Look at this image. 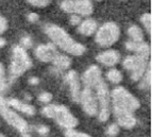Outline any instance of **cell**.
<instances>
[{"instance_id":"d6986e66","label":"cell","mask_w":152,"mask_h":137,"mask_svg":"<svg viewBox=\"0 0 152 137\" xmlns=\"http://www.w3.org/2000/svg\"><path fill=\"white\" fill-rule=\"evenodd\" d=\"M135 52L137 53V55H140V56H142V58L148 60V58L150 56V52H151L150 46L148 45V44L144 43V41L140 42V43L138 44V46H137Z\"/></svg>"},{"instance_id":"836d02e7","label":"cell","mask_w":152,"mask_h":137,"mask_svg":"<svg viewBox=\"0 0 152 137\" xmlns=\"http://www.w3.org/2000/svg\"><path fill=\"white\" fill-rule=\"evenodd\" d=\"M4 45H5V41L3 39V38L0 37V47H3Z\"/></svg>"},{"instance_id":"44dd1931","label":"cell","mask_w":152,"mask_h":137,"mask_svg":"<svg viewBox=\"0 0 152 137\" xmlns=\"http://www.w3.org/2000/svg\"><path fill=\"white\" fill-rule=\"evenodd\" d=\"M146 74H144V79L140 82V89H145V90H148L151 86V65H149L148 67V70L145 71Z\"/></svg>"},{"instance_id":"ac0fdd59","label":"cell","mask_w":152,"mask_h":137,"mask_svg":"<svg viewBox=\"0 0 152 137\" xmlns=\"http://www.w3.org/2000/svg\"><path fill=\"white\" fill-rule=\"evenodd\" d=\"M128 34H129L130 38L133 42H142L144 41V35H142V31L140 27L137 26H131L128 29Z\"/></svg>"},{"instance_id":"e0dca14e","label":"cell","mask_w":152,"mask_h":137,"mask_svg":"<svg viewBox=\"0 0 152 137\" xmlns=\"http://www.w3.org/2000/svg\"><path fill=\"white\" fill-rule=\"evenodd\" d=\"M52 62H53L54 67L58 68V70H65V69L69 68L71 65V60L68 56L63 55V54H58V53L54 56Z\"/></svg>"},{"instance_id":"9c48e42d","label":"cell","mask_w":152,"mask_h":137,"mask_svg":"<svg viewBox=\"0 0 152 137\" xmlns=\"http://www.w3.org/2000/svg\"><path fill=\"white\" fill-rule=\"evenodd\" d=\"M61 8L66 13H75L77 15L88 16L93 13L94 5L89 0H64Z\"/></svg>"},{"instance_id":"5b68a950","label":"cell","mask_w":152,"mask_h":137,"mask_svg":"<svg viewBox=\"0 0 152 137\" xmlns=\"http://www.w3.org/2000/svg\"><path fill=\"white\" fill-rule=\"evenodd\" d=\"M120 36V29L115 23H107L98 29L96 34V43L101 47L114 45Z\"/></svg>"},{"instance_id":"ba28073f","label":"cell","mask_w":152,"mask_h":137,"mask_svg":"<svg viewBox=\"0 0 152 137\" xmlns=\"http://www.w3.org/2000/svg\"><path fill=\"white\" fill-rule=\"evenodd\" d=\"M97 90L96 98L98 99L100 104V112H99V120L102 122H105L109 119L111 111H110V93L107 84L104 83L103 80L99 82L95 86Z\"/></svg>"},{"instance_id":"d4e9b609","label":"cell","mask_w":152,"mask_h":137,"mask_svg":"<svg viewBox=\"0 0 152 137\" xmlns=\"http://www.w3.org/2000/svg\"><path fill=\"white\" fill-rule=\"evenodd\" d=\"M31 5L36 7V8H45L48 4H50V2L52 0H27Z\"/></svg>"},{"instance_id":"2e32d148","label":"cell","mask_w":152,"mask_h":137,"mask_svg":"<svg viewBox=\"0 0 152 137\" xmlns=\"http://www.w3.org/2000/svg\"><path fill=\"white\" fill-rule=\"evenodd\" d=\"M98 28V23L94 19H85L79 23V32L84 36H91L95 33Z\"/></svg>"},{"instance_id":"9a60e30c","label":"cell","mask_w":152,"mask_h":137,"mask_svg":"<svg viewBox=\"0 0 152 137\" xmlns=\"http://www.w3.org/2000/svg\"><path fill=\"white\" fill-rule=\"evenodd\" d=\"M9 106H12L14 107L15 109H18V111H20L21 113H25L26 115H29V116H33V115L35 114V109L34 106L30 105V104H27V103H23V102L19 101L17 99H9L7 101Z\"/></svg>"},{"instance_id":"484cf974","label":"cell","mask_w":152,"mask_h":137,"mask_svg":"<svg viewBox=\"0 0 152 137\" xmlns=\"http://www.w3.org/2000/svg\"><path fill=\"white\" fill-rule=\"evenodd\" d=\"M20 46L23 47V49H28L32 47V38L30 36L26 35L23 37H21L20 39Z\"/></svg>"},{"instance_id":"7c38bea8","label":"cell","mask_w":152,"mask_h":137,"mask_svg":"<svg viewBox=\"0 0 152 137\" xmlns=\"http://www.w3.org/2000/svg\"><path fill=\"white\" fill-rule=\"evenodd\" d=\"M101 80V71L99 67L95 66V65L89 67L82 76V81H83L85 87H89V88L95 87Z\"/></svg>"},{"instance_id":"7402d4cb","label":"cell","mask_w":152,"mask_h":137,"mask_svg":"<svg viewBox=\"0 0 152 137\" xmlns=\"http://www.w3.org/2000/svg\"><path fill=\"white\" fill-rule=\"evenodd\" d=\"M8 90V84L5 81L4 77V68H3L2 64L0 63V95L2 96L3 94H5Z\"/></svg>"},{"instance_id":"30bf717a","label":"cell","mask_w":152,"mask_h":137,"mask_svg":"<svg viewBox=\"0 0 152 137\" xmlns=\"http://www.w3.org/2000/svg\"><path fill=\"white\" fill-rule=\"evenodd\" d=\"M79 102H81V105L83 107L84 112L89 116H96L98 112V103L97 98L93 93L91 88L85 87L82 93H80V99Z\"/></svg>"},{"instance_id":"277c9868","label":"cell","mask_w":152,"mask_h":137,"mask_svg":"<svg viewBox=\"0 0 152 137\" xmlns=\"http://www.w3.org/2000/svg\"><path fill=\"white\" fill-rule=\"evenodd\" d=\"M42 113L46 117L54 119L58 125L65 129H74L78 125V119L64 105H48L42 109Z\"/></svg>"},{"instance_id":"4316f807","label":"cell","mask_w":152,"mask_h":137,"mask_svg":"<svg viewBox=\"0 0 152 137\" xmlns=\"http://www.w3.org/2000/svg\"><path fill=\"white\" fill-rule=\"evenodd\" d=\"M119 133V127L117 125H111L107 130V134L109 135L110 137H115L118 135Z\"/></svg>"},{"instance_id":"f1b7e54d","label":"cell","mask_w":152,"mask_h":137,"mask_svg":"<svg viewBox=\"0 0 152 137\" xmlns=\"http://www.w3.org/2000/svg\"><path fill=\"white\" fill-rule=\"evenodd\" d=\"M8 29V21L3 16L0 15V34H2L5 32V30Z\"/></svg>"},{"instance_id":"d6a6232c","label":"cell","mask_w":152,"mask_h":137,"mask_svg":"<svg viewBox=\"0 0 152 137\" xmlns=\"http://www.w3.org/2000/svg\"><path fill=\"white\" fill-rule=\"evenodd\" d=\"M38 82H39V80H38L36 77H32V78L29 79V83H30L31 85H36V84H38Z\"/></svg>"},{"instance_id":"4dcf8cb0","label":"cell","mask_w":152,"mask_h":137,"mask_svg":"<svg viewBox=\"0 0 152 137\" xmlns=\"http://www.w3.org/2000/svg\"><path fill=\"white\" fill-rule=\"evenodd\" d=\"M37 133H39L41 135H46L49 133V128L46 127V125H39V127L36 129Z\"/></svg>"},{"instance_id":"e575fe53","label":"cell","mask_w":152,"mask_h":137,"mask_svg":"<svg viewBox=\"0 0 152 137\" xmlns=\"http://www.w3.org/2000/svg\"><path fill=\"white\" fill-rule=\"evenodd\" d=\"M23 137H30V136H29V135L26 133V134H23Z\"/></svg>"},{"instance_id":"52a82bcc","label":"cell","mask_w":152,"mask_h":137,"mask_svg":"<svg viewBox=\"0 0 152 137\" xmlns=\"http://www.w3.org/2000/svg\"><path fill=\"white\" fill-rule=\"evenodd\" d=\"M124 67L130 72V77L133 81H138L142 78L147 69V60L137 54L127 56L124 61Z\"/></svg>"},{"instance_id":"d590c367","label":"cell","mask_w":152,"mask_h":137,"mask_svg":"<svg viewBox=\"0 0 152 137\" xmlns=\"http://www.w3.org/2000/svg\"><path fill=\"white\" fill-rule=\"evenodd\" d=\"M0 137H5L4 135H2V134H0Z\"/></svg>"},{"instance_id":"cb8c5ba5","label":"cell","mask_w":152,"mask_h":137,"mask_svg":"<svg viewBox=\"0 0 152 137\" xmlns=\"http://www.w3.org/2000/svg\"><path fill=\"white\" fill-rule=\"evenodd\" d=\"M65 136L66 137H91L88 134H85V133L78 132L74 129H66L65 131Z\"/></svg>"},{"instance_id":"ffe728a7","label":"cell","mask_w":152,"mask_h":137,"mask_svg":"<svg viewBox=\"0 0 152 137\" xmlns=\"http://www.w3.org/2000/svg\"><path fill=\"white\" fill-rule=\"evenodd\" d=\"M107 79L109 81H111L112 83L114 84H119L120 82L122 81V74L119 70H117V69H111V70L107 72Z\"/></svg>"},{"instance_id":"8d00e7d4","label":"cell","mask_w":152,"mask_h":137,"mask_svg":"<svg viewBox=\"0 0 152 137\" xmlns=\"http://www.w3.org/2000/svg\"><path fill=\"white\" fill-rule=\"evenodd\" d=\"M96 1H102V0H96Z\"/></svg>"},{"instance_id":"83f0119b","label":"cell","mask_w":152,"mask_h":137,"mask_svg":"<svg viewBox=\"0 0 152 137\" xmlns=\"http://www.w3.org/2000/svg\"><path fill=\"white\" fill-rule=\"evenodd\" d=\"M38 100H39L41 102H43V103H49V102L52 100V95H51L50 93L44 91V93H42V94L39 95Z\"/></svg>"},{"instance_id":"6da1fadb","label":"cell","mask_w":152,"mask_h":137,"mask_svg":"<svg viewBox=\"0 0 152 137\" xmlns=\"http://www.w3.org/2000/svg\"><path fill=\"white\" fill-rule=\"evenodd\" d=\"M113 109L117 122L124 129H132L136 125L133 113L140 106V101L124 87H116L112 91Z\"/></svg>"},{"instance_id":"1f68e13d","label":"cell","mask_w":152,"mask_h":137,"mask_svg":"<svg viewBox=\"0 0 152 137\" xmlns=\"http://www.w3.org/2000/svg\"><path fill=\"white\" fill-rule=\"evenodd\" d=\"M28 20L30 23H37L38 21V15L36 13H30L28 15Z\"/></svg>"},{"instance_id":"8fae6325","label":"cell","mask_w":152,"mask_h":137,"mask_svg":"<svg viewBox=\"0 0 152 137\" xmlns=\"http://www.w3.org/2000/svg\"><path fill=\"white\" fill-rule=\"evenodd\" d=\"M58 54L56 48L54 44H45V45H39L35 49V55L41 62H52L54 56Z\"/></svg>"},{"instance_id":"7a4b0ae2","label":"cell","mask_w":152,"mask_h":137,"mask_svg":"<svg viewBox=\"0 0 152 137\" xmlns=\"http://www.w3.org/2000/svg\"><path fill=\"white\" fill-rule=\"evenodd\" d=\"M44 31L54 45L60 47L62 50H64L67 53L79 56L84 54V52L86 51V48L82 44L75 41L65 30H63L58 26L48 23L45 26Z\"/></svg>"},{"instance_id":"3957f363","label":"cell","mask_w":152,"mask_h":137,"mask_svg":"<svg viewBox=\"0 0 152 137\" xmlns=\"http://www.w3.org/2000/svg\"><path fill=\"white\" fill-rule=\"evenodd\" d=\"M31 67H32V61L26 49H23L21 46H15L13 48L12 61L10 66V81H15L18 77L23 74Z\"/></svg>"},{"instance_id":"f546056e","label":"cell","mask_w":152,"mask_h":137,"mask_svg":"<svg viewBox=\"0 0 152 137\" xmlns=\"http://www.w3.org/2000/svg\"><path fill=\"white\" fill-rule=\"evenodd\" d=\"M81 23V17L80 15H72L70 17V23L74 26H79V23Z\"/></svg>"},{"instance_id":"4fadbf2b","label":"cell","mask_w":152,"mask_h":137,"mask_svg":"<svg viewBox=\"0 0 152 137\" xmlns=\"http://www.w3.org/2000/svg\"><path fill=\"white\" fill-rule=\"evenodd\" d=\"M65 82L68 84L71 98L74 99V101L79 102V99H80V81H79L78 74L75 70H70L65 76Z\"/></svg>"},{"instance_id":"603a6c76","label":"cell","mask_w":152,"mask_h":137,"mask_svg":"<svg viewBox=\"0 0 152 137\" xmlns=\"http://www.w3.org/2000/svg\"><path fill=\"white\" fill-rule=\"evenodd\" d=\"M140 21L144 25L145 29L147 30L149 34H151V27H152V19H151V14L149 13H145L144 15L140 17Z\"/></svg>"},{"instance_id":"8992f818","label":"cell","mask_w":152,"mask_h":137,"mask_svg":"<svg viewBox=\"0 0 152 137\" xmlns=\"http://www.w3.org/2000/svg\"><path fill=\"white\" fill-rule=\"evenodd\" d=\"M0 114L9 125L14 127L20 133L26 134L29 131V125L27 123V121L25 119H23L19 115L16 114L15 112H13L8 105V103H7V100L1 95H0Z\"/></svg>"},{"instance_id":"5bb4252c","label":"cell","mask_w":152,"mask_h":137,"mask_svg":"<svg viewBox=\"0 0 152 137\" xmlns=\"http://www.w3.org/2000/svg\"><path fill=\"white\" fill-rule=\"evenodd\" d=\"M97 61L105 66H114L120 61V54L116 50H107L97 55Z\"/></svg>"}]
</instances>
